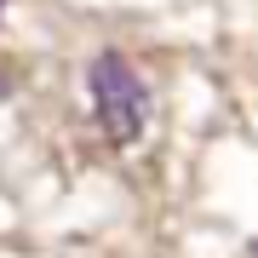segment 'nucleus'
Returning <instances> with one entry per match:
<instances>
[{
    "label": "nucleus",
    "instance_id": "2",
    "mask_svg": "<svg viewBox=\"0 0 258 258\" xmlns=\"http://www.w3.org/2000/svg\"><path fill=\"white\" fill-rule=\"evenodd\" d=\"M0 12H6V0H0Z\"/></svg>",
    "mask_w": 258,
    "mask_h": 258
},
{
    "label": "nucleus",
    "instance_id": "1",
    "mask_svg": "<svg viewBox=\"0 0 258 258\" xmlns=\"http://www.w3.org/2000/svg\"><path fill=\"white\" fill-rule=\"evenodd\" d=\"M86 86H92V109H98V126L115 149L138 144L144 126H149V86L144 75L126 63L120 52H103L92 69H86Z\"/></svg>",
    "mask_w": 258,
    "mask_h": 258
}]
</instances>
